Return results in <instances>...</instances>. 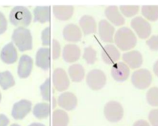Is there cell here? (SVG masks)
Listing matches in <instances>:
<instances>
[{
  "instance_id": "obj_1",
  "label": "cell",
  "mask_w": 158,
  "mask_h": 126,
  "mask_svg": "<svg viewBox=\"0 0 158 126\" xmlns=\"http://www.w3.org/2000/svg\"><path fill=\"white\" fill-rule=\"evenodd\" d=\"M114 42L122 51H128L133 48L137 43V38L134 33L128 27H122L115 33Z\"/></svg>"
},
{
  "instance_id": "obj_2",
  "label": "cell",
  "mask_w": 158,
  "mask_h": 126,
  "mask_svg": "<svg viewBox=\"0 0 158 126\" xmlns=\"http://www.w3.org/2000/svg\"><path fill=\"white\" fill-rule=\"evenodd\" d=\"M12 39L20 51H25L32 49V36L28 29L18 27L15 29Z\"/></svg>"
},
{
  "instance_id": "obj_3",
  "label": "cell",
  "mask_w": 158,
  "mask_h": 126,
  "mask_svg": "<svg viewBox=\"0 0 158 126\" xmlns=\"http://www.w3.org/2000/svg\"><path fill=\"white\" fill-rule=\"evenodd\" d=\"M10 23L20 27L28 26L31 21V14L29 10L23 6L14 7L9 15Z\"/></svg>"
},
{
  "instance_id": "obj_4",
  "label": "cell",
  "mask_w": 158,
  "mask_h": 126,
  "mask_svg": "<svg viewBox=\"0 0 158 126\" xmlns=\"http://www.w3.org/2000/svg\"><path fill=\"white\" fill-rule=\"evenodd\" d=\"M152 80V77L151 72L146 69L135 71L131 77V81L133 86L139 90H144L149 86Z\"/></svg>"
},
{
  "instance_id": "obj_5",
  "label": "cell",
  "mask_w": 158,
  "mask_h": 126,
  "mask_svg": "<svg viewBox=\"0 0 158 126\" xmlns=\"http://www.w3.org/2000/svg\"><path fill=\"white\" fill-rule=\"evenodd\" d=\"M104 114L109 122H117L123 116V109L118 102L110 101L105 105Z\"/></svg>"
},
{
  "instance_id": "obj_6",
  "label": "cell",
  "mask_w": 158,
  "mask_h": 126,
  "mask_svg": "<svg viewBox=\"0 0 158 126\" xmlns=\"http://www.w3.org/2000/svg\"><path fill=\"white\" fill-rule=\"evenodd\" d=\"M106 82L104 73L99 69L91 70L86 76V83L93 90H98L104 87Z\"/></svg>"
},
{
  "instance_id": "obj_7",
  "label": "cell",
  "mask_w": 158,
  "mask_h": 126,
  "mask_svg": "<svg viewBox=\"0 0 158 126\" xmlns=\"http://www.w3.org/2000/svg\"><path fill=\"white\" fill-rule=\"evenodd\" d=\"M131 27L139 38H147L151 33V27L145 19L141 17H136L131 21Z\"/></svg>"
},
{
  "instance_id": "obj_8",
  "label": "cell",
  "mask_w": 158,
  "mask_h": 126,
  "mask_svg": "<svg viewBox=\"0 0 158 126\" xmlns=\"http://www.w3.org/2000/svg\"><path fill=\"white\" fill-rule=\"evenodd\" d=\"M129 75L130 69L125 63L118 62L113 64L111 69V75L115 81L124 82L128 78Z\"/></svg>"
},
{
  "instance_id": "obj_9",
  "label": "cell",
  "mask_w": 158,
  "mask_h": 126,
  "mask_svg": "<svg viewBox=\"0 0 158 126\" xmlns=\"http://www.w3.org/2000/svg\"><path fill=\"white\" fill-rule=\"evenodd\" d=\"M31 103L28 100H20L14 104L12 110V116L16 120L23 119L31 111Z\"/></svg>"
},
{
  "instance_id": "obj_10",
  "label": "cell",
  "mask_w": 158,
  "mask_h": 126,
  "mask_svg": "<svg viewBox=\"0 0 158 126\" xmlns=\"http://www.w3.org/2000/svg\"><path fill=\"white\" fill-rule=\"evenodd\" d=\"M52 80L55 88L59 91L65 90L69 86V78L62 69L57 68L54 70Z\"/></svg>"
},
{
  "instance_id": "obj_11",
  "label": "cell",
  "mask_w": 158,
  "mask_h": 126,
  "mask_svg": "<svg viewBox=\"0 0 158 126\" xmlns=\"http://www.w3.org/2000/svg\"><path fill=\"white\" fill-rule=\"evenodd\" d=\"M120 56L119 51L113 44H107L102 50V61L107 64H114L120 59Z\"/></svg>"
},
{
  "instance_id": "obj_12",
  "label": "cell",
  "mask_w": 158,
  "mask_h": 126,
  "mask_svg": "<svg viewBox=\"0 0 158 126\" xmlns=\"http://www.w3.org/2000/svg\"><path fill=\"white\" fill-rule=\"evenodd\" d=\"M114 27L106 20H102L99 23V35L102 41L112 43L114 33Z\"/></svg>"
},
{
  "instance_id": "obj_13",
  "label": "cell",
  "mask_w": 158,
  "mask_h": 126,
  "mask_svg": "<svg viewBox=\"0 0 158 126\" xmlns=\"http://www.w3.org/2000/svg\"><path fill=\"white\" fill-rule=\"evenodd\" d=\"M122 59L125 63L131 69H136L143 64V57L141 54L138 51H131L124 53Z\"/></svg>"
},
{
  "instance_id": "obj_14",
  "label": "cell",
  "mask_w": 158,
  "mask_h": 126,
  "mask_svg": "<svg viewBox=\"0 0 158 126\" xmlns=\"http://www.w3.org/2000/svg\"><path fill=\"white\" fill-rule=\"evenodd\" d=\"M33 68V60L32 59L27 56V55H23L21 56L18 69L17 72L18 75L20 78H27L28 77L31 72Z\"/></svg>"
},
{
  "instance_id": "obj_15",
  "label": "cell",
  "mask_w": 158,
  "mask_h": 126,
  "mask_svg": "<svg viewBox=\"0 0 158 126\" xmlns=\"http://www.w3.org/2000/svg\"><path fill=\"white\" fill-rule=\"evenodd\" d=\"M58 104L62 108L67 111H70L77 106V99L73 93L70 92H65L59 96Z\"/></svg>"
},
{
  "instance_id": "obj_16",
  "label": "cell",
  "mask_w": 158,
  "mask_h": 126,
  "mask_svg": "<svg viewBox=\"0 0 158 126\" xmlns=\"http://www.w3.org/2000/svg\"><path fill=\"white\" fill-rule=\"evenodd\" d=\"M105 15L107 19L116 26H121L125 24V19L115 6L107 7L105 10Z\"/></svg>"
},
{
  "instance_id": "obj_17",
  "label": "cell",
  "mask_w": 158,
  "mask_h": 126,
  "mask_svg": "<svg viewBox=\"0 0 158 126\" xmlns=\"http://www.w3.org/2000/svg\"><path fill=\"white\" fill-rule=\"evenodd\" d=\"M36 65L43 70H48L50 67V49L41 48L36 55Z\"/></svg>"
},
{
  "instance_id": "obj_18",
  "label": "cell",
  "mask_w": 158,
  "mask_h": 126,
  "mask_svg": "<svg viewBox=\"0 0 158 126\" xmlns=\"http://www.w3.org/2000/svg\"><path fill=\"white\" fill-rule=\"evenodd\" d=\"M63 36L68 41L77 42L81 38V32L75 24H69L65 27L63 30Z\"/></svg>"
},
{
  "instance_id": "obj_19",
  "label": "cell",
  "mask_w": 158,
  "mask_h": 126,
  "mask_svg": "<svg viewBox=\"0 0 158 126\" xmlns=\"http://www.w3.org/2000/svg\"><path fill=\"white\" fill-rule=\"evenodd\" d=\"M1 58L6 64H12L17 59V52L12 43L7 44L1 52Z\"/></svg>"
},
{
  "instance_id": "obj_20",
  "label": "cell",
  "mask_w": 158,
  "mask_h": 126,
  "mask_svg": "<svg viewBox=\"0 0 158 126\" xmlns=\"http://www.w3.org/2000/svg\"><path fill=\"white\" fill-rule=\"evenodd\" d=\"M62 56L65 62H75L78 60L80 56V48L75 44H67L64 48Z\"/></svg>"
},
{
  "instance_id": "obj_21",
  "label": "cell",
  "mask_w": 158,
  "mask_h": 126,
  "mask_svg": "<svg viewBox=\"0 0 158 126\" xmlns=\"http://www.w3.org/2000/svg\"><path fill=\"white\" fill-rule=\"evenodd\" d=\"M73 12V7L70 6H54L53 13L56 18L60 20H67L71 18Z\"/></svg>"
},
{
  "instance_id": "obj_22",
  "label": "cell",
  "mask_w": 158,
  "mask_h": 126,
  "mask_svg": "<svg viewBox=\"0 0 158 126\" xmlns=\"http://www.w3.org/2000/svg\"><path fill=\"white\" fill-rule=\"evenodd\" d=\"M79 23L85 35L94 33L96 31V23L91 16H83L80 19Z\"/></svg>"
},
{
  "instance_id": "obj_23",
  "label": "cell",
  "mask_w": 158,
  "mask_h": 126,
  "mask_svg": "<svg viewBox=\"0 0 158 126\" xmlns=\"http://www.w3.org/2000/svg\"><path fill=\"white\" fill-rule=\"evenodd\" d=\"M34 22L45 23L50 20V7L37 6L34 9Z\"/></svg>"
},
{
  "instance_id": "obj_24",
  "label": "cell",
  "mask_w": 158,
  "mask_h": 126,
  "mask_svg": "<svg viewBox=\"0 0 158 126\" xmlns=\"http://www.w3.org/2000/svg\"><path fill=\"white\" fill-rule=\"evenodd\" d=\"M69 116L63 110L57 109L52 114V126H67Z\"/></svg>"
},
{
  "instance_id": "obj_25",
  "label": "cell",
  "mask_w": 158,
  "mask_h": 126,
  "mask_svg": "<svg viewBox=\"0 0 158 126\" xmlns=\"http://www.w3.org/2000/svg\"><path fill=\"white\" fill-rule=\"evenodd\" d=\"M69 74L73 82H79L84 78L85 70L80 64H75L70 66L69 69Z\"/></svg>"
},
{
  "instance_id": "obj_26",
  "label": "cell",
  "mask_w": 158,
  "mask_h": 126,
  "mask_svg": "<svg viewBox=\"0 0 158 126\" xmlns=\"http://www.w3.org/2000/svg\"><path fill=\"white\" fill-rule=\"evenodd\" d=\"M141 13L148 20L155 22L158 20V6H143Z\"/></svg>"
},
{
  "instance_id": "obj_27",
  "label": "cell",
  "mask_w": 158,
  "mask_h": 126,
  "mask_svg": "<svg viewBox=\"0 0 158 126\" xmlns=\"http://www.w3.org/2000/svg\"><path fill=\"white\" fill-rule=\"evenodd\" d=\"M50 112V106L49 104L41 103L36 104L33 110V115L38 119H44L48 117Z\"/></svg>"
},
{
  "instance_id": "obj_28",
  "label": "cell",
  "mask_w": 158,
  "mask_h": 126,
  "mask_svg": "<svg viewBox=\"0 0 158 126\" xmlns=\"http://www.w3.org/2000/svg\"><path fill=\"white\" fill-rule=\"evenodd\" d=\"M15 81L11 73L9 71L0 72V86L3 90H7L14 86Z\"/></svg>"
},
{
  "instance_id": "obj_29",
  "label": "cell",
  "mask_w": 158,
  "mask_h": 126,
  "mask_svg": "<svg viewBox=\"0 0 158 126\" xmlns=\"http://www.w3.org/2000/svg\"><path fill=\"white\" fill-rule=\"evenodd\" d=\"M146 100L152 106H158V87L151 88L146 93Z\"/></svg>"
},
{
  "instance_id": "obj_30",
  "label": "cell",
  "mask_w": 158,
  "mask_h": 126,
  "mask_svg": "<svg viewBox=\"0 0 158 126\" xmlns=\"http://www.w3.org/2000/svg\"><path fill=\"white\" fill-rule=\"evenodd\" d=\"M83 57L87 64H93L96 61V52L92 47H86L84 49Z\"/></svg>"
},
{
  "instance_id": "obj_31",
  "label": "cell",
  "mask_w": 158,
  "mask_h": 126,
  "mask_svg": "<svg viewBox=\"0 0 158 126\" xmlns=\"http://www.w3.org/2000/svg\"><path fill=\"white\" fill-rule=\"evenodd\" d=\"M138 6H120V10L122 14L127 17H131L135 15L139 11Z\"/></svg>"
},
{
  "instance_id": "obj_32",
  "label": "cell",
  "mask_w": 158,
  "mask_h": 126,
  "mask_svg": "<svg viewBox=\"0 0 158 126\" xmlns=\"http://www.w3.org/2000/svg\"><path fill=\"white\" fill-rule=\"evenodd\" d=\"M40 90L42 98L44 100L50 101V78H48L40 86Z\"/></svg>"
},
{
  "instance_id": "obj_33",
  "label": "cell",
  "mask_w": 158,
  "mask_h": 126,
  "mask_svg": "<svg viewBox=\"0 0 158 126\" xmlns=\"http://www.w3.org/2000/svg\"><path fill=\"white\" fill-rule=\"evenodd\" d=\"M146 44L151 51H158V35H153L146 41Z\"/></svg>"
},
{
  "instance_id": "obj_34",
  "label": "cell",
  "mask_w": 158,
  "mask_h": 126,
  "mask_svg": "<svg viewBox=\"0 0 158 126\" xmlns=\"http://www.w3.org/2000/svg\"><path fill=\"white\" fill-rule=\"evenodd\" d=\"M148 119L151 126H158V109H152L149 112Z\"/></svg>"
},
{
  "instance_id": "obj_35",
  "label": "cell",
  "mask_w": 158,
  "mask_h": 126,
  "mask_svg": "<svg viewBox=\"0 0 158 126\" xmlns=\"http://www.w3.org/2000/svg\"><path fill=\"white\" fill-rule=\"evenodd\" d=\"M42 44L44 46L50 44V27L46 28L41 33Z\"/></svg>"
},
{
  "instance_id": "obj_36",
  "label": "cell",
  "mask_w": 158,
  "mask_h": 126,
  "mask_svg": "<svg viewBox=\"0 0 158 126\" xmlns=\"http://www.w3.org/2000/svg\"><path fill=\"white\" fill-rule=\"evenodd\" d=\"M52 57L53 59H56L59 57L60 52V47L59 42L54 40L52 41Z\"/></svg>"
},
{
  "instance_id": "obj_37",
  "label": "cell",
  "mask_w": 158,
  "mask_h": 126,
  "mask_svg": "<svg viewBox=\"0 0 158 126\" xmlns=\"http://www.w3.org/2000/svg\"><path fill=\"white\" fill-rule=\"evenodd\" d=\"M7 20L2 13L0 12V35L2 34L7 30Z\"/></svg>"
},
{
  "instance_id": "obj_38",
  "label": "cell",
  "mask_w": 158,
  "mask_h": 126,
  "mask_svg": "<svg viewBox=\"0 0 158 126\" xmlns=\"http://www.w3.org/2000/svg\"><path fill=\"white\" fill-rule=\"evenodd\" d=\"M9 120L4 114H0V126H7Z\"/></svg>"
},
{
  "instance_id": "obj_39",
  "label": "cell",
  "mask_w": 158,
  "mask_h": 126,
  "mask_svg": "<svg viewBox=\"0 0 158 126\" xmlns=\"http://www.w3.org/2000/svg\"><path fill=\"white\" fill-rule=\"evenodd\" d=\"M133 126H151L149 124L144 120H139L136 121Z\"/></svg>"
},
{
  "instance_id": "obj_40",
  "label": "cell",
  "mask_w": 158,
  "mask_h": 126,
  "mask_svg": "<svg viewBox=\"0 0 158 126\" xmlns=\"http://www.w3.org/2000/svg\"><path fill=\"white\" fill-rule=\"evenodd\" d=\"M153 71L155 75L158 77V60L155 62L153 65Z\"/></svg>"
},
{
  "instance_id": "obj_41",
  "label": "cell",
  "mask_w": 158,
  "mask_h": 126,
  "mask_svg": "<svg viewBox=\"0 0 158 126\" xmlns=\"http://www.w3.org/2000/svg\"><path fill=\"white\" fill-rule=\"evenodd\" d=\"M28 126H45L44 124H41V123H36V122H35V123H32L30 125H29Z\"/></svg>"
},
{
  "instance_id": "obj_42",
  "label": "cell",
  "mask_w": 158,
  "mask_h": 126,
  "mask_svg": "<svg viewBox=\"0 0 158 126\" xmlns=\"http://www.w3.org/2000/svg\"><path fill=\"white\" fill-rule=\"evenodd\" d=\"M10 126H20V125H18V124H14L11 125Z\"/></svg>"
},
{
  "instance_id": "obj_43",
  "label": "cell",
  "mask_w": 158,
  "mask_h": 126,
  "mask_svg": "<svg viewBox=\"0 0 158 126\" xmlns=\"http://www.w3.org/2000/svg\"><path fill=\"white\" fill-rule=\"evenodd\" d=\"M1 93H0V101H1Z\"/></svg>"
}]
</instances>
